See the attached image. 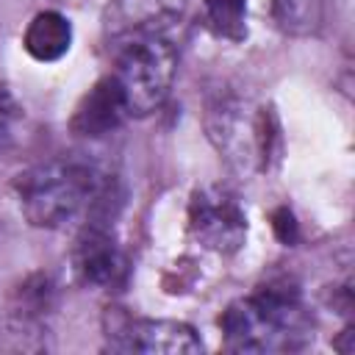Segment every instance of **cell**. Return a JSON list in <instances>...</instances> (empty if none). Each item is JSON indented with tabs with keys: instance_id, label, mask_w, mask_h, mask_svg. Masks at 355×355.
Returning a JSON list of instances; mask_svg holds the SVG:
<instances>
[{
	"instance_id": "6da1fadb",
	"label": "cell",
	"mask_w": 355,
	"mask_h": 355,
	"mask_svg": "<svg viewBox=\"0 0 355 355\" xmlns=\"http://www.w3.org/2000/svg\"><path fill=\"white\" fill-rule=\"evenodd\" d=\"M17 197L25 219L36 227H64L80 214L100 216L116 200L114 178L94 161L55 158L17 178Z\"/></svg>"
},
{
	"instance_id": "7a4b0ae2",
	"label": "cell",
	"mask_w": 355,
	"mask_h": 355,
	"mask_svg": "<svg viewBox=\"0 0 355 355\" xmlns=\"http://www.w3.org/2000/svg\"><path fill=\"white\" fill-rule=\"evenodd\" d=\"M219 324L225 347L233 352H294L311 338L300 288L286 280L266 283L252 297L230 302Z\"/></svg>"
},
{
	"instance_id": "3957f363",
	"label": "cell",
	"mask_w": 355,
	"mask_h": 355,
	"mask_svg": "<svg viewBox=\"0 0 355 355\" xmlns=\"http://www.w3.org/2000/svg\"><path fill=\"white\" fill-rule=\"evenodd\" d=\"M205 130L216 153L239 175L266 172L280 153L275 111L241 97H216L205 111Z\"/></svg>"
},
{
	"instance_id": "277c9868",
	"label": "cell",
	"mask_w": 355,
	"mask_h": 355,
	"mask_svg": "<svg viewBox=\"0 0 355 355\" xmlns=\"http://www.w3.org/2000/svg\"><path fill=\"white\" fill-rule=\"evenodd\" d=\"M116 69L114 78L122 86L128 114L147 116L166 100L175 69H178V50L169 36H144L130 39L114 47Z\"/></svg>"
},
{
	"instance_id": "5b68a950",
	"label": "cell",
	"mask_w": 355,
	"mask_h": 355,
	"mask_svg": "<svg viewBox=\"0 0 355 355\" xmlns=\"http://www.w3.org/2000/svg\"><path fill=\"white\" fill-rule=\"evenodd\" d=\"M189 233L211 252L230 255L247 239V214L227 186H202L189 200Z\"/></svg>"
},
{
	"instance_id": "8992f818",
	"label": "cell",
	"mask_w": 355,
	"mask_h": 355,
	"mask_svg": "<svg viewBox=\"0 0 355 355\" xmlns=\"http://www.w3.org/2000/svg\"><path fill=\"white\" fill-rule=\"evenodd\" d=\"M108 349L125 355H197L202 341L194 327L169 319H130L125 316L108 333Z\"/></svg>"
},
{
	"instance_id": "52a82bcc",
	"label": "cell",
	"mask_w": 355,
	"mask_h": 355,
	"mask_svg": "<svg viewBox=\"0 0 355 355\" xmlns=\"http://www.w3.org/2000/svg\"><path fill=\"white\" fill-rule=\"evenodd\" d=\"M186 3L189 0H111L103 17L105 36L111 47L144 36H169L183 19Z\"/></svg>"
},
{
	"instance_id": "ba28073f",
	"label": "cell",
	"mask_w": 355,
	"mask_h": 355,
	"mask_svg": "<svg viewBox=\"0 0 355 355\" xmlns=\"http://www.w3.org/2000/svg\"><path fill=\"white\" fill-rule=\"evenodd\" d=\"M72 269L83 286L92 288H114L125 280L128 275V261L100 222H92L83 227V233L75 241L72 250Z\"/></svg>"
},
{
	"instance_id": "9c48e42d",
	"label": "cell",
	"mask_w": 355,
	"mask_h": 355,
	"mask_svg": "<svg viewBox=\"0 0 355 355\" xmlns=\"http://www.w3.org/2000/svg\"><path fill=\"white\" fill-rule=\"evenodd\" d=\"M128 114V103H125V94H122V86L119 80L111 75L100 78L83 97L80 103L75 105L72 111V119H69V128L72 133L78 136H86V139H97V136H105L111 130H116L122 122H125Z\"/></svg>"
},
{
	"instance_id": "30bf717a",
	"label": "cell",
	"mask_w": 355,
	"mask_h": 355,
	"mask_svg": "<svg viewBox=\"0 0 355 355\" xmlns=\"http://www.w3.org/2000/svg\"><path fill=\"white\" fill-rule=\"evenodd\" d=\"M22 44L36 61H58L72 44V25L58 11H42L31 19Z\"/></svg>"
},
{
	"instance_id": "8fae6325",
	"label": "cell",
	"mask_w": 355,
	"mask_h": 355,
	"mask_svg": "<svg viewBox=\"0 0 355 355\" xmlns=\"http://www.w3.org/2000/svg\"><path fill=\"white\" fill-rule=\"evenodd\" d=\"M205 19L219 36L241 42L247 33V0H205Z\"/></svg>"
},
{
	"instance_id": "7c38bea8",
	"label": "cell",
	"mask_w": 355,
	"mask_h": 355,
	"mask_svg": "<svg viewBox=\"0 0 355 355\" xmlns=\"http://www.w3.org/2000/svg\"><path fill=\"white\" fill-rule=\"evenodd\" d=\"M275 22L288 33H305L316 19L313 0H269Z\"/></svg>"
},
{
	"instance_id": "4fadbf2b",
	"label": "cell",
	"mask_w": 355,
	"mask_h": 355,
	"mask_svg": "<svg viewBox=\"0 0 355 355\" xmlns=\"http://www.w3.org/2000/svg\"><path fill=\"white\" fill-rule=\"evenodd\" d=\"M272 227H275V236L283 241V244H294L297 241V219L288 208H277L272 214Z\"/></svg>"
}]
</instances>
